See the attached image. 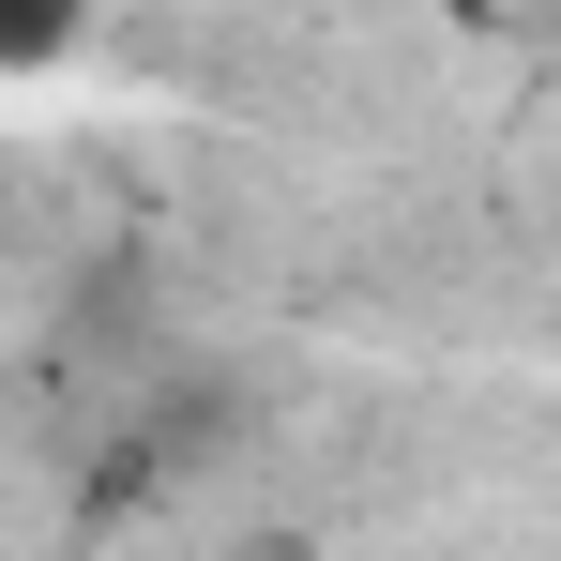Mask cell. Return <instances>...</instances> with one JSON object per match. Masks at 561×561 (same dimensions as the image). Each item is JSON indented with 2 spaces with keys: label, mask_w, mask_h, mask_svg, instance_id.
I'll use <instances>...</instances> for the list:
<instances>
[{
  "label": "cell",
  "mask_w": 561,
  "mask_h": 561,
  "mask_svg": "<svg viewBox=\"0 0 561 561\" xmlns=\"http://www.w3.org/2000/svg\"><path fill=\"white\" fill-rule=\"evenodd\" d=\"M61 46H77L61 15H0V61H61Z\"/></svg>",
  "instance_id": "cell-1"
}]
</instances>
